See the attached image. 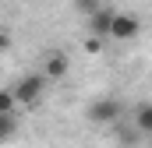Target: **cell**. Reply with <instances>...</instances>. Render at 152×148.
<instances>
[{
    "label": "cell",
    "mask_w": 152,
    "mask_h": 148,
    "mask_svg": "<svg viewBox=\"0 0 152 148\" xmlns=\"http://www.w3.org/2000/svg\"><path fill=\"white\" fill-rule=\"evenodd\" d=\"M42 88H46V74H42V71L25 74V78H18V81L11 85V92H14L18 106H36L39 99H42Z\"/></svg>",
    "instance_id": "obj_1"
},
{
    "label": "cell",
    "mask_w": 152,
    "mask_h": 148,
    "mask_svg": "<svg viewBox=\"0 0 152 148\" xmlns=\"http://www.w3.org/2000/svg\"><path fill=\"white\" fill-rule=\"evenodd\" d=\"M138 32H142L138 14H131V11H113V21H110V39H117V42H131V39H138Z\"/></svg>",
    "instance_id": "obj_2"
},
{
    "label": "cell",
    "mask_w": 152,
    "mask_h": 148,
    "mask_svg": "<svg viewBox=\"0 0 152 148\" xmlns=\"http://www.w3.org/2000/svg\"><path fill=\"white\" fill-rule=\"evenodd\" d=\"M85 113H88V120H92V123H117V116H120V99H113V95L92 99Z\"/></svg>",
    "instance_id": "obj_3"
},
{
    "label": "cell",
    "mask_w": 152,
    "mask_h": 148,
    "mask_svg": "<svg viewBox=\"0 0 152 148\" xmlns=\"http://www.w3.org/2000/svg\"><path fill=\"white\" fill-rule=\"evenodd\" d=\"M85 18H88V32H92V36L110 39V21H113V11H110V7L99 4V7H96L92 14H85Z\"/></svg>",
    "instance_id": "obj_4"
},
{
    "label": "cell",
    "mask_w": 152,
    "mask_h": 148,
    "mask_svg": "<svg viewBox=\"0 0 152 148\" xmlns=\"http://www.w3.org/2000/svg\"><path fill=\"white\" fill-rule=\"evenodd\" d=\"M67 67H71V60H67L64 53H50V57L42 60V67H39V71L46 74V81H60V78L67 74Z\"/></svg>",
    "instance_id": "obj_5"
},
{
    "label": "cell",
    "mask_w": 152,
    "mask_h": 148,
    "mask_svg": "<svg viewBox=\"0 0 152 148\" xmlns=\"http://www.w3.org/2000/svg\"><path fill=\"white\" fill-rule=\"evenodd\" d=\"M134 131L142 138H152V102H138V110H134Z\"/></svg>",
    "instance_id": "obj_6"
},
{
    "label": "cell",
    "mask_w": 152,
    "mask_h": 148,
    "mask_svg": "<svg viewBox=\"0 0 152 148\" xmlns=\"http://www.w3.org/2000/svg\"><path fill=\"white\" fill-rule=\"evenodd\" d=\"M18 131V116L14 113H0V141H11Z\"/></svg>",
    "instance_id": "obj_7"
},
{
    "label": "cell",
    "mask_w": 152,
    "mask_h": 148,
    "mask_svg": "<svg viewBox=\"0 0 152 148\" xmlns=\"http://www.w3.org/2000/svg\"><path fill=\"white\" fill-rule=\"evenodd\" d=\"M14 110H18V99H14L11 88H4L0 92V113H14Z\"/></svg>",
    "instance_id": "obj_8"
},
{
    "label": "cell",
    "mask_w": 152,
    "mask_h": 148,
    "mask_svg": "<svg viewBox=\"0 0 152 148\" xmlns=\"http://www.w3.org/2000/svg\"><path fill=\"white\" fill-rule=\"evenodd\" d=\"M4 49H11V36H7V32L0 28V53H4Z\"/></svg>",
    "instance_id": "obj_9"
}]
</instances>
